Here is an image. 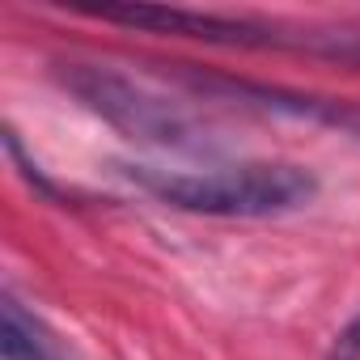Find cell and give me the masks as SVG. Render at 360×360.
Instances as JSON below:
<instances>
[{
  "instance_id": "3957f363",
  "label": "cell",
  "mask_w": 360,
  "mask_h": 360,
  "mask_svg": "<svg viewBox=\"0 0 360 360\" xmlns=\"http://www.w3.org/2000/svg\"><path fill=\"white\" fill-rule=\"evenodd\" d=\"M56 77L85 110H94L102 123L119 127L127 140L169 148V153H212L217 148V131L204 115L174 102L169 94L153 89L140 77H127V72H119L110 64H94V60H60Z\"/></svg>"
},
{
  "instance_id": "5b68a950",
  "label": "cell",
  "mask_w": 360,
  "mask_h": 360,
  "mask_svg": "<svg viewBox=\"0 0 360 360\" xmlns=\"http://www.w3.org/2000/svg\"><path fill=\"white\" fill-rule=\"evenodd\" d=\"M0 360H64L56 335L13 297H5L0 309Z\"/></svg>"
},
{
  "instance_id": "6da1fadb",
  "label": "cell",
  "mask_w": 360,
  "mask_h": 360,
  "mask_svg": "<svg viewBox=\"0 0 360 360\" xmlns=\"http://www.w3.org/2000/svg\"><path fill=\"white\" fill-rule=\"evenodd\" d=\"M98 22H115L127 30L174 34V39H200L217 47L242 51H284L322 64H339L360 72V30L352 26H301L280 18H250V13H208V9H169V5H77Z\"/></svg>"
},
{
  "instance_id": "8992f818",
  "label": "cell",
  "mask_w": 360,
  "mask_h": 360,
  "mask_svg": "<svg viewBox=\"0 0 360 360\" xmlns=\"http://www.w3.org/2000/svg\"><path fill=\"white\" fill-rule=\"evenodd\" d=\"M326 360H360V314L339 330V339H335V347H330Z\"/></svg>"
},
{
  "instance_id": "277c9868",
  "label": "cell",
  "mask_w": 360,
  "mask_h": 360,
  "mask_svg": "<svg viewBox=\"0 0 360 360\" xmlns=\"http://www.w3.org/2000/svg\"><path fill=\"white\" fill-rule=\"evenodd\" d=\"M191 89L212 94V98H238L246 106H263V110H284L292 119H318L343 131H360V106L352 102H330V98H309V94H288L276 85H255V81H238V77H212V72H183Z\"/></svg>"
},
{
  "instance_id": "7a4b0ae2",
  "label": "cell",
  "mask_w": 360,
  "mask_h": 360,
  "mask_svg": "<svg viewBox=\"0 0 360 360\" xmlns=\"http://www.w3.org/2000/svg\"><path fill=\"white\" fill-rule=\"evenodd\" d=\"M127 174L161 204L195 217H238V221L284 217L318 195V178L288 161H242V165H212V169L131 165Z\"/></svg>"
}]
</instances>
